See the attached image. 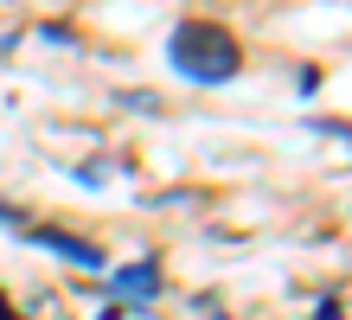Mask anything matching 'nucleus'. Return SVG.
I'll return each mask as SVG.
<instances>
[{
	"label": "nucleus",
	"mask_w": 352,
	"mask_h": 320,
	"mask_svg": "<svg viewBox=\"0 0 352 320\" xmlns=\"http://www.w3.org/2000/svg\"><path fill=\"white\" fill-rule=\"evenodd\" d=\"M167 64L186 77V83H231L237 77V39L224 32V26H212V19H186V26L167 39Z\"/></svg>",
	"instance_id": "obj_1"
},
{
	"label": "nucleus",
	"mask_w": 352,
	"mask_h": 320,
	"mask_svg": "<svg viewBox=\"0 0 352 320\" xmlns=\"http://www.w3.org/2000/svg\"><path fill=\"white\" fill-rule=\"evenodd\" d=\"M116 288H129L135 301H148V295L160 288V263H129V269L116 275Z\"/></svg>",
	"instance_id": "obj_2"
},
{
	"label": "nucleus",
	"mask_w": 352,
	"mask_h": 320,
	"mask_svg": "<svg viewBox=\"0 0 352 320\" xmlns=\"http://www.w3.org/2000/svg\"><path fill=\"white\" fill-rule=\"evenodd\" d=\"M38 244H52V250H65L71 263H84V269H96V263H102V250H90V244H71L65 231H38Z\"/></svg>",
	"instance_id": "obj_3"
}]
</instances>
